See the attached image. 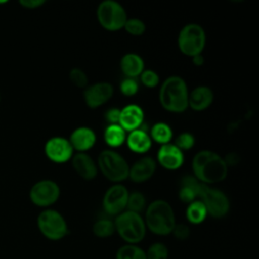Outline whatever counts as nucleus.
Returning <instances> with one entry per match:
<instances>
[{
  "instance_id": "2eb2a0df",
  "label": "nucleus",
  "mask_w": 259,
  "mask_h": 259,
  "mask_svg": "<svg viewBox=\"0 0 259 259\" xmlns=\"http://www.w3.org/2000/svg\"><path fill=\"white\" fill-rule=\"evenodd\" d=\"M145 119L143 108L135 103L125 105L120 109L118 124L125 131L132 132L141 127Z\"/></svg>"
},
{
  "instance_id": "4468645a",
  "label": "nucleus",
  "mask_w": 259,
  "mask_h": 259,
  "mask_svg": "<svg viewBox=\"0 0 259 259\" xmlns=\"http://www.w3.org/2000/svg\"><path fill=\"white\" fill-rule=\"evenodd\" d=\"M158 163L167 170H176L184 163L183 152L174 144L161 145L157 153Z\"/></svg>"
},
{
  "instance_id": "58836bf2",
  "label": "nucleus",
  "mask_w": 259,
  "mask_h": 259,
  "mask_svg": "<svg viewBox=\"0 0 259 259\" xmlns=\"http://www.w3.org/2000/svg\"><path fill=\"white\" fill-rule=\"evenodd\" d=\"M191 59H192L193 65H195V66H202L204 64V58L201 56V54L196 55V56L192 57Z\"/></svg>"
},
{
  "instance_id": "9d476101",
  "label": "nucleus",
  "mask_w": 259,
  "mask_h": 259,
  "mask_svg": "<svg viewBox=\"0 0 259 259\" xmlns=\"http://www.w3.org/2000/svg\"><path fill=\"white\" fill-rule=\"evenodd\" d=\"M60 194L61 190L57 182L51 179H42L31 186L29 198L34 205L48 207L59 199Z\"/></svg>"
},
{
  "instance_id": "423d86ee",
  "label": "nucleus",
  "mask_w": 259,
  "mask_h": 259,
  "mask_svg": "<svg viewBox=\"0 0 259 259\" xmlns=\"http://www.w3.org/2000/svg\"><path fill=\"white\" fill-rule=\"evenodd\" d=\"M177 42L180 52L192 58L202 53L206 42V34L200 24L187 23L179 31Z\"/></svg>"
},
{
  "instance_id": "4c0bfd02",
  "label": "nucleus",
  "mask_w": 259,
  "mask_h": 259,
  "mask_svg": "<svg viewBox=\"0 0 259 259\" xmlns=\"http://www.w3.org/2000/svg\"><path fill=\"white\" fill-rule=\"evenodd\" d=\"M224 160H225L227 166H229V165L233 166L239 162V157L236 153H230L227 155L226 158H224Z\"/></svg>"
},
{
  "instance_id": "39448f33",
  "label": "nucleus",
  "mask_w": 259,
  "mask_h": 259,
  "mask_svg": "<svg viewBox=\"0 0 259 259\" xmlns=\"http://www.w3.org/2000/svg\"><path fill=\"white\" fill-rule=\"evenodd\" d=\"M97 166L109 181L119 183L128 178L130 165L126 160L114 150L106 149L101 151L97 159Z\"/></svg>"
},
{
  "instance_id": "f3484780",
  "label": "nucleus",
  "mask_w": 259,
  "mask_h": 259,
  "mask_svg": "<svg viewBox=\"0 0 259 259\" xmlns=\"http://www.w3.org/2000/svg\"><path fill=\"white\" fill-rule=\"evenodd\" d=\"M69 141L74 150L86 153V151L90 150L95 145L96 135L91 127L79 126L72 132Z\"/></svg>"
},
{
  "instance_id": "2f4dec72",
  "label": "nucleus",
  "mask_w": 259,
  "mask_h": 259,
  "mask_svg": "<svg viewBox=\"0 0 259 259\" xmlns=\"http://www.w3.org/2000/svg\"><path fill=\"white\" fill-rule=\"evenodd\" d=\"M195 144V138L191 133L183 132L178 135L175 140V146H177L182 152L184 150H190Z\"/></svg>"
},
{
  "instance_id": "6ab92c4d",
  "label": "nucleus",
  "mask_w": 259,
  "mask_h": 259,
  "mask_svg": "<svg viewBox=\"0 0 259 259\" xmlns=\"http://www.w3.org/2000/svg\"><path fill=\"white\" fill-rule=\"evenodd\" d=\"M213 101V92L211 88L205 85L195 87L188 94V107L195 111H201L211 105Z\"/></svg>"
},
{
  "instance_id": "aec40b11",
  "label": "nucleus",
  "mask_w": 259,
  "mask_h": 259,
  "mask_svg": "<svg viewBox=\"0 0 259 259\" xmlns=\"http://www.w3.org/2000/svg\"><path fill=\"white\" fill-rule=\"evenodd\" d=\"M125 142L128 149L138 154L147 153L152 147V139L150 135L142 128L130 132L128 135H126Z\"/></svg>"
},
{
  "instance_id": "20e7f679",
  "label": "nucleus",
  "mask_w": 259,
  "mask_h": 259,
  "mask_svg": "<svg viewBox=\"0 0 259 259\" xmlns=\"http://www.w3.org/2000/svg\"><path fill=\"white\" fill-rule=\"evenodd\" d=\"M115 232L128 244H137L146 236V224L140 213L124 210L114 220Z\"/></svg>"
},
{
  "instance_id": "f257e3e1",
  "label": "nucleus",
  "mask_w": 259,
  "mask_h": 259,
  "mask_svg": "<svg viewBox=\"0 0 259 259\" xmlns=\"http://www.w3.org/2000/svg\"><path fill=\"white\" fill-rule=\"evenodd\" d=\"M191 167L193 176L207 185L221 182L228 175V166L224 158L210 150L197 152L192 159Z\"/></svg>"
},
{
  "instance_id": "b1692460",
  "label": "nucleus",
  "mask_w": 259,
  "mask_h": 259,
  "mask_svg": "<svg viewBox=\"0 0 259 259\" xmlns=\"http://www.w3.org/2000/svg\"><path fill=\"white\" fill-rule=\"evenodd\" d=\"M150 137L152 141H155L158 144L165 145L170 143L173 138V131L171 126L163 121L156 122L150 132Z\"/></svg>"
},
{
  "instance_id": "9b49d317",
  "label": "nucleus",
  "mask_w": 259,
  "mask_h": 259,
  "mask_svg": "<svg viewBox=\"0 0 259 259\" xmlns=\"http://www.w3.org/2000/svg\"><path fill=\"white\" fill-rule=\"evenodd\" d=\"M128 194L127 188L120 183H115L110 186L105 191L102 198L104 211L110 215H118L124 211V209H126Z\"/></svg>"
},
{
  "instance_id": "72a5a7b5",
  "label": "nucleus",
  "mask_w": 259,
  "mask_h": 259,
  "mask_svg": "<svg viewBox=\"0 0 259 259\" xmlns=\"http://www.w3.org/2000/svg\"><path fill=\"white\" fill-rule=\"evenodd\" d=\"M119 90L124 96H134L139 91V83L136 78H125L120 82Z\"/></svg>"
},
{
  "instance_id": "6e6552de",
  "label": "nucleus",
  "mask_w": 259,
  "mask_h": 259,
  "mask_svg": "<svg viewBox=\"0 0 259 259\" xmlns=\"http://www.w3.org/2000/svg\"><path fill=\"white\" fill-rule=\"evenodd\" d=\"M96 15L99 24L106 30L116 31L123 28L127 14L123 6L115 0H104L99 3Z\"/></svg>"
},
{
  "instance_id": "412c9836",
  "label": "nucleus",
  "mask_w": 259,
  "mask_h": 259,
  "mask_svg": "<svg viewBox=\"0 0 259 259\" xmlns=\"http://www.w3.org/2000/svg\"><path fill=\"white\" fill-rule=\"evenodd\" d=\"M143 58L136 53H127L120 59V69L126 78H136L145 70Z\"/></svg>"
},
{
  "instance_id": "7c9ffc66",
  "label": "nucleus",
  "mask_w": 259,
  "mask_h": 259,
  "mask_svg": "<svg viewBox=\"0 0 259 259\" xmlns=\"http://www.w3.org/2000/svg\"><path fill=\"white\" fill-rule=\"evenodd\" d=\"M70 81L78 88H86L88 85V76L80 68H73L69 73Z\"/></svg>"
},
{
  "instance_id": "4be33fe9",
  "label": "nucleus",
  "mask_w": 259,
  "mask_h": 259,
  "mask_svg": "<svg viewBox=\"0 0 259 259\" xmlns=\"http://www.w3.org/2000/svg\"><path fill=\"white\" fill-rule=\"evenodd\" d=\"M200 183L201 182H199L192 175H186L182 177L180 181V188L178 191L179 199L187 204L196 200Z\"/></svg>"
},
{
  "instance_id": "a878e982",
  "label": "nucleus",
  "mask_w": 259,
  "mask_h": 259,
  "mask_svg": "<svg viewBox=\"0 0 259 259\" xmlns=\"http://www.w3.org/2000/svg\"><path fill=\"white\" fill-rule=\"evenodd\" d=\"M116 259H147L146 252L137 245L126 244L116 252Z\"/></svg>"
},
{
  "instance_id": "f03ea898",
  "label": "nucleus",
  "mask_w": 259,
  "mask_h": 259,
  "mask_svg": "<svg viewBox=\"0 0 259 259\" xmlns=\"http://www.w3.org/2000/svg\"><path fill=\"white\" fill-rule=\"evenodd\" d=\"M188 94L185 80L173 75L163 81L159 90V101L164 109L180 113L188 107Z\"/></svg>"
},
{
  "instance_id": "cd10ccee",
  "label": "nucleus",
  "mask_w": 259,
  "mask_h": 259,
  "mask_svg": "<svg viewBox=\"0 0 259 259\" xmlns=\"http://www.w3.org/2000/svg\"><path fill=\"white\" fill-rule=\"evenodd\" d=\"M146 208V197L140 191H134L128 194L126 210L140 213Z\"/></svg>"
},
{
  "instance_id": "ddd939ff",
  "label": "nucleus",
  "mask_w": 259,
  "mask_h": 259,
  "mask_svg": "<svg viewBox=\"0 0 259 259\" xmlns=\"http://www.w3.org/2000/svg\"><path fill=\"white\" fill-rule=\"evenodd\" d=\"M114 88L109 82H97L87 86L83 92L86 105L89 108H97L105 104L113 95Z\"/></svg>"
},
{
  "instance_id": "f8f14e48",
  "label": "nucleus",
  "mask_w": 259,
  "mask_h": 259,
  "mask_svg": "<svg viewBox=\"0 0 259 259\" xmlns=\"http://www.w3.org/2000/svg\"><path fill=\"white\" fill-rule=\"evenodd\" d=\"M74 149L70 141L64 137H52L45 144V154L49 160L57 164L70 161L73 157Z\"/></svg>"
},
{
  "instance_id": "7ed1b4c3",
  "label": "nucleus",
  "mask_w": 259,
  "mask_h": 259,
  "mask_svg": "<svg viewBox=\"0 0 259 259\" xmlns=\"http://www.w3.org/2000/svg\"><path fill=\"white\" fill-rule=\"evenodd\" d=\"M144 221L146 228L159 236L169 235L176 225L173 208L164 199H156L147 206Z\"/></svg>"
},
{
  "instance_id": "c85d7f7f",
  "label": "nucleus",
  "mask_w": 259,
  "mask_h": 259,
  "mask_svg": "<svg viewBox=\"0 0 259 259\" xmlns=\"http://www.w3.org/2000/svg\"><path fill=\"white\" fill-rule=\"evenodd\" d=\"M123 28L125 29V31L132 35L135 36H139L145 33L146 31V24L145 22L137 17H132V18H127Z\"/></svg>"
},
{
  "instance_id": "1a4fd4ad",
  "label": "nucleus",
  "mask_w": 259,
  "mask_h": 259,
  "mask_svg": "<svg viewBox=\"0 0 259 259\" xmlns=\"http://www.w3.org/2000/svg\"><path fill=\"white\" fill-rule=\"evenodd\" d=\"M197 198L204 204L207 214L214 219L224 218L230 210V200L220 189L200 183Z\"/></svg>"
},
{
  "instance_id": "c9c22d12",
  "label": "nucleus",
  "mask_w": 259,
  "mask_h": 259,
  "mask_svg": "<svg viewBox=\"0 0 259 259\" xmlns=\"http://www.w3.org/2000/svg\"><path fill=\"white\" fill-rule=\"evenodd\" d=\"M119 115H120V109L117 107H111L106 110L104 117L108 124H115L119 121Z\"/></svg>"
},
{
  "instance_id": "f704fd0d",
  "label": "nucleus",
  "mask_w": 259,
  "mask_h": 259,
  "mask_svg": "<svg viewBox=\"0 0 259 259\" xmlns=\"http://www.w3.org/2000/svg\"><path fill=\"white\" fill-rule=\"evenodd\" d=\"M172 233L177 240H186L190 235V230L185 224H176Z\"/></svg>"
},
{
  "instance_id": "393cba45",
  "label": "nucleus",
  "mask_w": 259,
  "mask_h": 259,
  "mask_svg": "<svg viewBox=\"0 0 259 259\" xmlns=\"http://www.w3.org/2000/svg\"><path fill=\"white\" fill-rule=\"evenodd\" d=\"M207 217V211L204 204L199 200L196 199L190 202L186 208V219L189 223L198 225L201 224Z\"/></svg>"
},
{
  "instance_id": "a211bd4d",
  "label": "nucleus",
  "mask_w": 259,
  "mask_h": 259,
  "mask_svg": "<svg viewBox=\"0 0 259 259\" xmlns=\"http://www.w3.org/2000/svg\"><path fill=\"white\" fill-rule=\"evenodd\" d=\"M71 161L74 170L81 178L85 180H93L96 177L98 172L97 165L87 153L78 152L73 155Z\"/></svg>"
},
{
  "instance_id": "5701e85b",
  "label": "nucleus",
  "mask_w": 259,
  "mask_h": 259,
  "mask_svg": "<svg viewBox=\"0 0 259 259\" xmlns=\"http://www.w3.org/2000/svg\"><path fill=\"white\" fill-rule=\"evenodd\" d=\"M126 139V132L118 124H108L104 131V141L111 148L121 146Z\"/></svg>"
},
{
  "instance_id": "e433bc0d",
  "label": "nucleus",
  "mask_w": 259,
  "mask_h": 259,
  "mask_svg": "<svg viewBox=\"0 0 259 259\" xmlns=\"http://www.w3.org/2000/svg\"><path fill=\"white\" fill-rule=\"evenodd\" d=\"M46 3L45 0H20L19 4L27 9H35Z\"/></svg>"
},
{
  "instance_id": "0eeeda50",
  "label": "nucleus",
  "mask_w": 259,
  "mask_h": 259,
  "mask_svg": "<svg viewBox=\"0 0 259 259\" xmlns=\"http://www.w3.org/2000/svg\"><path fill=\"white\" fill-rule=\"evenodd\" d=\"M36 224L42 236L51 241L62 240L69 232L65 218L56 209L42 210L37 217Z\"/></svg>"
},
{
  "instance_id": "bb28decb",
  "label": "nucleus",
  "mask_w": 259,
  "mask_h": 259,
  "mask_svg": "<svg viewBox=\"0 0 259 259\" xmlns=\"http://www.w3.org/2000/svg\"><path fill=\"white\" fill-rule=\"evenodd\" d=\"M93 234L98 238H108L115 232L114 223L107 219H101L93 225Z\"/></svg>"
},
{
  "instance_id": "473e14b6",
  "label": "nucleus",
  "mask_w": 259,
  "mask_h": 259,
  "mask_svg": "<svg viewBox=\"0 0 259 259\" xmlns=\"http://www.w3.org/2000/svg\"><path fill=\"white\" fill-rule=\"evenodd\" d=\"M140 79H141V82L143 83V85H145L148 88H154L160 82L159 75L157 74V72H155L152 69L144 70L142 72V74L140 75Z\"/></svg>"
},
{
  "instance_id": "c756f323",
  "label": "nucleus",
  "mask_w": 259,
  "mask_h": 259,
  "mask_svg": "<svg viewBox=\"0 0 259 259\" xmlns=\"http://www.w3.org/2000/svg\"><path fill=\"white\" fill-rule=\"evenodd\" d=\"M147 259H168V249L163 243H154L152 244L147 252Z\"/></svg>"
},
{
  "instance_id": "dca6fc26",
  "label": "nucleus",
  "mask_w": 259,
  "mask_h": 259,
  "mask_svg": "<svg viewBox=\"0 0 259 259\" xmlns=\"http://www.w3.org/2000/svg\"><path fill=\"white\" fill-rule=\"evenodd\" d=\"M156 161L151 157H142L137 160L131 167L128 177L132 181L142 183L149 180L156 171Z\"/></svg>"
}]
</instances>
